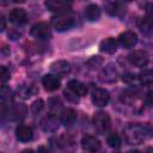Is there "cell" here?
<instances>
[{"mask_svg":"<svg viewBox=\"0 0 153 153\" xmlns=\"http://www.w3.org/2000/svg\"><path fill=\"white\" fill-rule=\"evenodd\" d=\"M123 134L129 145H140L153 136V127L148 123L129 124L124 128Z\"/></svg>","mask_w":153,"mask_h":153,"instance_id":"6da1fadb","label":"cell"},{"mask_svg":"<svg viewBox=\"0 0 153 153\" xmlns=\"http://www.w3.org/2000/svg\"><path fill=\"white\" fill-rule=\"evenodd\" d=\"M110 123H111V120H110L109 114L104 111H98L97 114H94L93 127L99 134H104L105 131H108V129L110 128Z\"/></svg>","mask_w":153,"mask_h":153,"instance_id":"7a4b0ae2","label":"cell"},{"mask_svg":"<svg viewBox=\"0 0 153 153\" xmlns=\"http://www.w3.org/2000/svg\"><path fill=\"white\" fill-rule=\"evenodd\" d=\"M30 33H31V36L35 37L36 39H47V38L50 37L51 31H50V26H49L48 23L41 22V23L35 24V25L31 27Z\"/></svg>","mask_w":153,"mask_h":153,"instance_id":"3957f363","label":"cell"},{"mask_svg":"<svg viewBox=\"0 0 153 153\" xmlns=\"http://www.w3.org/2000/svg\"><path fill=\"white\" fill-rule=\"evenodd\" d=\"M91 99H92V103L96 105V106H105L109 100H110V96H109V92L104 88H100V87H97V88H93L92 93H91Z\"/></svg>","mask_w":153,"mask_h":153,"instance_id":"277c9868","label":"cell"},{"mask_svg":"<svg viewBox=\"0 0 153 153\" xmlns=\"http://www.w3.org/2000/svg\"><path fill=\"white\" fill-rule=\"evenodd\" d=\"M81 147L86 152H97L102 148L100 141L93 135H85L81 139Z\"/></svg>","mask_w":153,"mask_h":153,"instance_id":"5b68a950","label":"cell"},{"mask_svg":"<svg viewBox=\"0 0 153 153\" xmlns=\"http://www.w3.org/2000/svg\"><path fill=\"white\" fill-rule=\"evenodd\" d=\"M73 4V0H45V7L51 12H61L68 10Z\"/></svg>","mask_w":153,"mask_h":153,"instance_id":"8992f818","label":"cell"},{"mask_svg":"<svg viewBox=\"0 0 153 153\" xmlns=\"http://www.w3.org/2000/svg\"><path fill=\"white\" fill-rule=\"evenodd\" d=\"M131 65L136 67H145L148 63V54L145 50H134L128 56Z\"/></svg>","mask_w":153,"mask_h":153,"instance_id":"52a82bcc","label":"cell"},{"mask_svg":"<svg viewBox=\"0 0 153 153\" xmlns=\"http://www.w3.org/2000/svg\"><path fill=\"white\" fill-rule=\"evenodd\" d=\"M53 25L56 31H66L74 25V18L72 16H61L59 18H54Z\"/></svg>","mask_w":153,"mask_h":153,"instance_id":"ba28073f","label":"cell"},{"mask_svg":"<svg viewBox=\"0 0 153 153\" xmlns=\"http://www.w3.org/2000/svg\"><path fill=\"white\" fill-rule=\"evenodd\" d=\"M118 43L123 48H133L137 43V36L133 31H124L118 37Z\"/></svg>","mask_w":153,"mask_h":153,"instance_id":"9c48e42d","label":"cell"},{"mask_svg":"<svg viewBox=\"0 0 153 153\" xmlns=\"http://www.w3.org/2000/svg\"><path fill=\"white\" fill-rule=\"evenodd\" d=\"M42 85H43L44 90L51 92V91H56V90L60 87L61 81H60V79H59L56 75L45 74V75L42 78Z\"/></svg>","mask_w":153,"mask_h":153,"instance_id":"30bf717a","label":"cell"},{"mask_svg":"<svg viewBox=\"0 0 153 153\" xmlns=\"http://www.w3.org/2000/svg\"><path fill=\"white\" fill-rule=\"evenodd\" d=\"M8 19L13 24L23 25L27 20V14H26L25 10H23V8H13L8 14Z\"/></svg>","mask_w":153,"mask_h":153,"instance_id":"8fae6325","label":"cell"},{"mask_svg":"<svg viewBox=\"0 0 153 153\" xmlns=\"http://www.w3.org/2000/svg\"><path fill=\"white\" fill-rule=\"evenodd\" d=\"M16 136L19 141L22 142H27L32 139L33 136V130L31 127L29 126H24V124H20L17 127L16 129Z\"/></svg>","mask_w":153,"mask_h":153,"instance_id":"7c38bea8","label":"cell"},{"mask_svg":"<svg viewBox=\"0 0 153 153\" xmlns=\"http://www.w3.org/2000/svg\"><path fill=\"white\" fill-rule=\"evenodd\" d=\"M50 69L56 75H65V74H68L71 72V66L65 60H57L50 65Z\"/></svg>","mask_w":153,"mask_h":153,"instance_id":"4fadbf2b","label":"cell"},{"mask_svg":"<svg viewBox=\"0 0 153 153\" xmlns=\"http://www.w3.org/2000/svg\"><path fill=\"white\" fill-rule=\"evenodd\" d=\"M117 45H118V41H116L115 38L112 37H109V38H105L100 42L99 44V49L100 51L103 53H106V54H114L116 50H117Z\"/></svg>","mask_w":153,"mask_h":153,"instance_id":"5bb4252c","label":"cell"},{"mask_svg":"<svg viewBox=\"0 0 153 153\" xmlns=\"http://www.w3.org/2000/svg\"><path fill=\"white\" fill-rule=\"evenodd\" d=\"M67 87H68L69 91L75 93L78 97H84L87 93V87L82 82H80L79 80H71V81H68Z\"/></svg>","mask_w":153,"mask_h":153,"instance_id":"9a60e30c","label":"cell"},{"mask_svg":"<svg viewBox=\"0 0 153 153\" xmlns=\"http://www.w3.org/2000/svg\"><path fill=\"white\" fill-rule=\"evenodd\" d=\"M27 114V106L25 104H14L11 110L10 115L12 120H23Z\"/></svg>","mask_w":153,"mask_h":153,"instance_id":"2e32d148","label":"cell"},{"mask_svg":"<svg viewBox=\"0 0 153 153\" xmlns=\"http://www.w3.org/2000/svg\"><path fill=\"white\" fill-rule=\"evenodd\" d=\"M59 127V121L54 114L48 115L43 121H42V128L44 131H54Z\"/></svg>","mask_w":153,"mask_h":153,"instance_id":"e0dca14e","label":"cell"},{"mask_svg":"<svg viewBox=\"0 0 153 153\" xmlns=\"http://www.w3.org/2000/svg\"><path fill=\"white\" fill-rule=\"evenodd\" d=\"M116 78H117V71L112 65L106 66L100 73V80L105 82H112L116 80Z\"/></svg>","mask_w":153,"mask_h":153,"instance_id":"ac0fdd59","label":"cell"},{"mask_svg":"<svg viewBox=\"0 0 153 153\" xmlns=\"http://www.w3.org/2000/svg\"><path fill=\"white\" fill-rule=\"evenodd\" d=\"M85 17L88 22H94L100 17V10L97 5L91 4L85 8Z\"/></svg>","mask_w":153,"mask_h":153,"instance_id":"d6986e66","label":"cell"},{"mask_svg":"<svg viewBox=\"0 0 153 153\" xmlns=\"http://www.w3.org/2000/svg\"><path fill=\"white\" fill-rule=\"evenodd\" d=\"M76 118V112L71 109V108H67V109H63L61 115H60V120L61 122H63L65 124H71L75 121Z\"/></svg>","mask_w":153,"mask_h":153,"instance_id":"ffe728a7","label":"cell"},{"mask_svg":"<svg viewBox=\"0 0 153 153\" xmlns=\"http://www.w3.org/2000/svg\"><path fill=\"white\" fill-rule=\"evenodd\" d=\"M139 80L145 86L152 85L153 84V69H143L139 74Z\"/></svg>","mask_w":153,"mask_h":153,"instance_id":"44dd1931","label":"cell"},{"mask_svg":"<svg viewBox=\"0 0 153 153\" xmlns=\"http://www.w3.org/2000/svg\"><path fill=\"white\" fill-rule=\"evenodd\" d=\"M137 25L140 27V30L146 33V35H151L153 33V22H151L149 19L147 18H142L137 22Z\"/></svg>","mask_w":153,"mask_h":153,"instance_id":"7402d4cb","label":"cell"},{"mask_svg":"<svg viewBox=\"0 0 153 153\" xmlns=\"http://www.w3.org/2000/svg\"><path fill=\"white\" fill-rule=\"evenodd\" d=\"M106 141H108V145L110 147H112V148H116L117 149V148L121 147V137H120V135L116 131L110 133L108 135V137H106Z\"/></svg>","mask_w":153,"mask_h":153,"instance_id":"603a6c76","label":"cell"},{"mask_svg":"<svg viewBox=\"0 0 153 153\" xmlns=\"http://www.w3.org/2000/svg\"><path fill=\"white\" fill-rule=\"evenodd\" d=\"M43 106H44L43 100H42V99H37V100H35V102L31 104V108H30V109H31V112H32V114L37 115L38 112H41V111H42Z\"/></svg>","mask_w":153,"mask_h":153,"instance_id":"cb8c5ba5","label":"cell"},{"mask_svg":"<svg viewBox=\"0 0 153 153\" xmlns=\"http://www.w3.org/2000/svg\"><path fill=\"white\" fill-rule=\"evenodd\" d=\"M11 78V73H10V69H7L5 66H1L0 67V79H1V84L5 85V82L7 80H10Z\"/></svg>","mask_w":153,"mask_h":153,"instance_id":"d4e9b609","label":"cell"},{"mask_svg":"<svg viewBox=\"0 0 153 153\" xmlns=\"http://www.w3.org/2000/svg\"><path fill=\"white\" fill-rule=\"evenodd\" d=\"M103 60L99 57V56H92L88 61H87V66L90 68H96V67H99L102 65Z\"/></svg>","mask_w":153,"mask_h":153,"instance_id":"484cf974","label":"cell"},{"mask_svg":"<svg viewBox=\"0 0 153 153\" xmlns=\"http://www.w3.org/2000/svg\"><path fill=\"white\" fill-rule=\"evenodd\" d=\"M31 88H32V86H25V87L20 88V91H19L20 97H23L25 99L29 98V97H31V94L33 93V91H31Z\"/></svg>","mask_w":153,"mask_h":153,"instance_id":"4316f807","label":"cell"},{"mask_svg":"<svg viewBox=\"0 0 153 153\" xmlns=\"http://www.w3.org/2000/svg\"><path fill=\"white\" fill-rule=\"evenodd\" d=\"M145 102H146V105H147V106L153 108V91H148V92L146 93Z\"/></svg>","mask_w":153,"mask_h":153,"instance_id":"83f0119b","label":"cell"},{"mask_svg":"<svg viewBox=\"0 0 153 153\" xmlns=\"http://www.w3.org/2000/svg\"><path fill=\"white\" fill-rule=\"evenodd\" d=\"M61 105H62V104H61L60 99H57V98H54V99H50V100H49V106H50L51 110H54V109H60Z\"/></svg>","mask_w":153,"mask_h":153,"instance_id":"f1b7e54d","label":"cell"},{"mask_svg":"<svg viewBox=\"0 0 153 153\" xmlns=\"http://www.w3.org/2000/svg\"><path fill=\"white\" fill-rule=\"evenodd\" d=\"M146 18L153 22V4H148L146 6Z\"/></svg>","mask_w":153,"mask_h":153,"instance_id":"f546056e","label":"cell"},{"mask_svg":"<svg viewBox=\"0 0 153 153\" xmlns=\"http://www.w3.org/2000/svg\"><path fill=\"white\" fill-rule=\"evenodd\" d=\"M1 30L2 31L5 30V19H4V16H1Z\"/></svg>","mask_w":153,"mask_h":153,"instance_id":"4dcf8cb0","label":"cell"},{"mask_svg":"<svg viewBox=\"0 0 153 153\" xmlns=\"http://www.w3.org/2000/svg\"><path fill=\"white\" fill-rule=\"evenodd\" d=\"M13 1H16V2H23L24 0H13Z\"/></svg>","mask_w":153,"mask_h":153,"instance_id":"1f68e13d","label":"cell"},{"mask_svg":"<svg viewBox=\"0 0 153 153\" xmlns=\"http://www.w3.org/2000/svg\"><path fill=\"white\" fill-rule=\"evenodd\" d=\"M126 1H134V0H126Z\"/></svg>","mask_w":153,"mask_h":153,"instance_id":"d6a6232c","label":"cell"}]
</instances>
